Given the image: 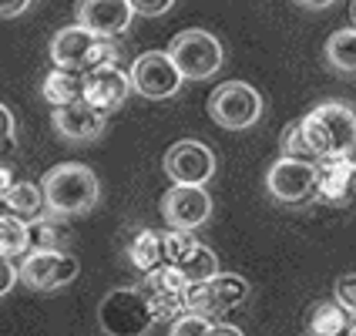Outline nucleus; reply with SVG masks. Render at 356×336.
Segmentation results:
<instances>
[{"instance_id":"4468645a","label":"nucleus","mask_w":356,"mask_h":336,"mask_svg":"<svg viewBox=\"0 0 356 336\" xmlns=\"http://www.w3.org/2000/svg\"><path fill=\"white\" fill-rule=\"evenodd\" d=\"M131 95V74H124L118 64H101L84 74V101L98 108L101 115L118 111Z\"/></svg>"},{"instance_id":"473e14b6","label":"nucleus","mask_w":356,"mask_h":336,"mask_svg":"<svg viewBox=\"0 0 356 336\" xmlns=\"http://www.w3.org/2000/svg\"><path fill=\"white\" fill-rule=\"evenodd\" d=\"M27 7H31V0H0V20L20 17Z\"/></svg>"},{"instance_id":"c9c22d12","label":"nucleus","mask_w":356,"mask_h":336,"mask_svg":"<svg viewBox=\"0 0 356 336\" xmlns=\"http://www.w3.org/2000/svg\"><path fill=\"white\" fill-rule=\"evenodd\" d=\"M299 7H309V10H326V7H333L337 0H296Z\"/></svg>"},{"instance_id":"b1692460","label":"nucleus","mask_w":356,"mask_h":336,"mask_svg":"<svg viewBox=\"0 0 356 336\" xmlns=\"http://www.w3.org/2000/svg\"><path fill=\"white\" fill-rule=\"evenodd\" d=\"M175 269L188 279V282H202V279H212L218 273V256L209 249V246H205V242H202L195 253L185 259L181 266H175Z\"/></svg>"},{"instance_id":"9b49d317","label":"nucleus","mask_w":356,"mask_h":336,"mask_svg":"<svg viewBox=\"0 0 356 336\" xmlns=\"http://www.w3.org/2000/svg\"><path fill=\"white\" fill-rule=\"evenodd\" d=\"M165 175L172 178L175 185H209L212 175H216V155L209 145H202L195 138L175 141L168 152H165V161H161Z\"/></svg>"},{"instance_id":"20e7f679","label":"nucleus","mask_w":356,"mask_h":336,"mask_svg":"<svg viewBox=\"0 0 356 336\" xmlns=\"http://www.w3.org/2000/svg\"><path fill=\"white\" fill-rule=\"evenodd\" d=\"M98 326L104 336H145L155 326L152 303L141 286H118L98 303Z\"/></svg>"},{"instance_id":"393cba45","label":"nucleus","mask_w":356,"mask_h":336,"mask_svg":"<svg viewBox=\"0 0 356 336\" xmlns=\"http://www.w3.org/2000/svg\"><path fill=\"white\" fill-rule=\"evenodd\" d=\"M60 216H40L38 222H31V242H34V249H60L67 239H71V232L64 229L58 222Z\"/></svg>"},{"instance_id":"bb28decb","label":"nucleus","mask_w":356,"mask_h":336,"mask_svg":"<svg viewBox=\"0 0 356 336\" xmlns=\"http://www.w3.org/2000/svg\"><path fill=\"white\" fill-rule=\"evenodd\" d=\"M212 326H216V319L202 317V313H192V310H181V313L172 319L168 336H212Z\"/></svg>"},{"instance_id":"dca6fc26","label":"nucleus","mask_w":356,"mask_h":336,"mask_svg":"<svg viewBox=\"0 0 356 336\" xmlns=\"http://www.w3.org/2000/svg\"><path fill=\"white\" fill-rule=\"evenodd\" d=\"M51 125L64 141H95L104 135V125H108V115H101L98 108H91L88 101H71V104H60L51 111Z\"/></svg>"},{"instance_id":"cd10ccee","label":"nucleus","mask_w":356,"mask_h":336,"mask_svg":"<svg viewBox=\"0 0 356 336\" xmlns=\"http://www.w3.org/2000/svg\"><path fill=\"white\" fill-rule=\"evenodd\" d=\"M282 155H289V159H309V161H313V155H309V145H306V138H302V128H299V121L286 125V131H282Z\"/></svg>"},{"instance_id":"f257e3e1","label":"nucleus","mask_w":356,"mask_h":336,"mask_svg":"<svg viewBox=\"0 0 356 336\" xmlns=\"http://www.w3.org/2000/svg\"><path fill=\"white\" fill-rule=\"evenodd\" d=\"M299 128L313 161L356 152V111L346 101H319L309 115L299 118Z\"/></svg>"},{"instance_id":"6ab92c4d","label":"nucleus","mask_w":356,"mask_h":336,"mask_svg":"<svg viewBox=\"0 0 356 336\" xmlns=\"http://www.w3.org/2000/svg\"><path fill=\"white\" fill-rule=\"evenodd\" d=\"M40 95L51 108H60V104H71V101L84 98V74L78 71H64V67H54L44 84H40Z\"/></svg>"},{"instance_id":"f3484780","label":"nucleus","mask_w":356,"mask_h":336,"mask_svg":"<svg viewBox=\"0 0 356 336\" xmlns=\"http://www.w3.org/2000/svg\"><path fill=\"white\" fill-rule=\"evenodd\" d=\"M316 198L330 205H346L356 198V159L353 155H337V159L316 161Z\"/></svg>"},{"instance_id":"2f4dec72","label":"nucleus","mask_w":356,"mask_h":336,"mask_svg":"<svg viewBox=\"0 0 356 336\" xmlns=\"http://www.w3.org/2000/svg\"><path fill=\"white\" fill-rule=\"evenodd\" d=\"M14 128H17V121H14V115H10V108L0 101V148L14 141Z\"/></svg>"},{"instance_id":"f03ea898","label":"nucleus","mask_w":356,"mask_h":336,"mask_svg":"<svg viewBox=\"0 0 356 336\" xmlns=\"http://www.w3.org/2000/svg\"><path fill=\"white\" fill-rule=\"evenodd\" d=\"M40 189H44L47 212L60 218L84 216V212H91L98 205L101 198L98 175L88 165H78V161H64V165L47 168L44 178H40Z\"/></svg>"},{"instance_id":"9d476101","label":"nucleus","mask_w":356,"mask_h":336,"mask_svg":"<svg viewBox=\"0 0 356 336\" xmlns=\"http://www.w3.org/2000/svg\"><path fill=\"white\" fill-rule=\"evenodd\" d=\"M181 81L185 78H181V71L175 67L168 51H145L131 64V91H138L148 101L175 98Z\"/></svg>"},{"instance_id":"39448f33","label":"nucleus","mask_w":356,"mask_h":336,"mask_svg":"<svg viewBox=\"0 0 356 336\" xmlns=\"http://www.w3.org/2000/svg\"><path fill=\"white\" fill-rule=\"evenodd\" d=\"M249 282L238 276V273H216L212 279H202V282H188L185 289V310L202 313L209 319H218L225 313L238 310L245 299H249Z\"/></svg>"},{"instance_id":"c85d7f7f","label":"nucleus","mask_w":356,"mask_h":336,"mask_svg":"<svg viewBox=\"0 0 356 336\" xmlns=\"http://www.w3.org/2000/svg\"><path fill=\"white\" fill-rule=\"evenodd\" d=\"M333 296L343 310H350L356 317V273H346V276L337 279V286H333Z\"/></svg>"},{"instance_id":"7c9ffc66","label":"nucleus","mask_w":356,"mask_h":336,"mask_svg":"<svg viewBox=\"0 0 356 336\" xmlns=\"http://www.w3.org/2000/svg\"><path fill=\"white\" fill-rule=\"evenodd\" d=\"M17 282H20L17 266H14L7 256H0V296H7V293H10Z\"/></svg>"},{"instance_id":"a878e982","label":"nucleus","mask_w":356,"mask_h":336,"mask_svg":"<svg viewBox=\"0 0 356 336\" xmlns=\"http://www.w3.org/2000/svg\"><path fill=\"white\" fill-rule=\"evenodd\" d=\"M161 236H165V262H168V266H181V262L202 246L195 239V232H188V229H168V232H161Z\"/></svg>"},{"instance_id":"4be33fe9","label":"nucleus","mask_w":356,"mask_h":336,"mask_svg":"<svg viewBox=\"0 0 356 336\" xmlns=\"http://www.w3.org/2000/svg\"><path fill=\"white\" fill-rule=\"evenodd\" d=\"M326 64L339 71V74H356V27H343V31H333L326 47Z\"/></svg>"},{"instance_id":"e433bc0d","label":"nucleus","mask_w":356,"mask_h":336,"mask_svg":"<svg viewBox=\"0 0 356 336\" xmlns=\"http://www.w3.org/2000/svg\"><path fill=\"white\" fill-rule=\"evenodd\" d=\"M350 17H353V24H356V0H353V7H350Z\"/></svg>"},{"instance_id":"c756f323","label":"nucleus","mask_w":356,"mask_h":336,"mask_svg":"<svg viewBox=\"0 0 356 336\" xmlns=\"http://www.w3.org/2000/svg\"><path fill=\"white\" fill-rule=\"evenodd\" d=\"M175 7V0H131V10L141 17H161Z\"/></svg>"},{"instance_id":"f8f14e48","label":"nucleus","mask_w":356,"mask_h":336,"mask_svg":"<svg viewBox=\"0 0 356 336\" xmlns=\"http://www.w3.org/2000/svg\"><path fill=\"white\" fill-rule=\"evenodd\" d=\"M161 218L168 222V229H188L195 232L198 225H205L212 218V195L205 192V185H175L161 195Z\"/></svg>"},{"instance_id":"a211bd4d","label":"nucleus","mask_w":356,"mask_h":336,"mask_svg":"<svg viewBox=\"0 0 356 336\" xmlns=\"http://www.w3.org/2000/svg\"><path fill=\"white\" fill-rule=\"evenodd\" d=\"M3 205H7L10 216L24 218V222H38V218L47 212V202H44L40 182H27V178H24V182H14V185L7 189Z\"/></svg>"},{"instance_id":"423d86ee","label":"nucleus","mask_w":356,"mask_h":336,"mask_svg":"<svg viewBox=\"0 0 356 336\" xmlns=\"http://www.w3.org/2000/svg\"><path fill=\"white\" fill-rule=\"evenodd\" d=\"M168 54L175 61V67L181 71L185 81H209L212 74H218L225 51L218 44L216 34L209 31H181L172 38L168 44Z\"/></svg>"},{"instance_id":"6e6552de","label":"nucleus","mask_w":356,"mask_h":336,"mask_svg":"<svg viewBox=\"0 0 356 336\" xmlns=\"http://www.w3.org/2000/svg\"><path fill=\"white\" fill-rule=\"evenodd\" d=\"M20 282L27 289H38V293H54L71 286L81 273L78 256L64 253V249H31L24 262L17 266Z\"/></svg>"},{"instance_id":"7ed1b4c3","label":"nucleus","mask_w":356,"mask_h":336,"mask_svg":"<svg viewBox=\"0 0 356 336\" xmlns=\"http://www.w3.org/2000/svg\"><path fill=\"white\" fill-rule=\"evenodd\" d=\"M121 51L115 38H98L91 34L88 27H60L58 34L51 38V61L54 67H64V71H78V74H88L101 64H118Z\"/></svg>"},{"instance_id":"f704fd0d","label":"nucleus","mask_w":356,"mask_h":336,"mask_svg":"<svg viewBox=\"0 0 356 336\" xmlns=\"http://www.w3.org/2000/svg\"><path fill=\"white\" fill-rule=\"evenodd\" d=\"M14 185V175H10V168L7 165H0V198L7 195V189Z\"/></svg>"},{"instance_id":"4c0bfd02","label":"nucleus","mask_w":356,"mask_h":336,"mask_svg":"<svg viewBox=\"0 0 356 336\" xmlns=\"http://www.w3.org/2000/svg\"><path fill=\"white\" fill-rule=\"evenodd\" d=\"M346 336H356V326H353V330H350V333H346Z\"/></svg>"},{"instance_id":"ddd939ff","label":"nucleus","mask_w":356,"mask_h":336,"mask_svg":"<svg viewBox=\"0 0 356 336\" xmlns=\"http://www.w3.org/2000/svg\"><path fill=\"white\" fill-rule=\"evenodd\" d=\"M145 296L152 303V313H155V323L159 319H172L185 310V289H188V279L178 273L175 266H168V262H161L159 269H152V273H145Z\"/></svg>"},{"instance_id":"aec40b11","label":"nucleus","mask_w":356,"mask_h":336,"mask_svg":"<svg viewBox=\"0 0 356 336\" xmlns=\"http://www.w3.org/2000/svg\"><path fill=\"white\" fill-rule=\"evenodd\" d=\"M356 326V317L350 310H343L337 299L319 303L309 313V333L313 336H346Z\"/></svg>"},{"instance_id":"1a4fd4ad","label":"nucleus","mask_w":356,"mask_h":336,"mask_svg":"<svg viewBox=\"0 0 356 336\" xmlns=\"http://www.w3.org/2000/svg\"><path fill=\"white\" fill-rule=\"evenodd\" d=\"M316 161L309 159H289L282 155L279 161H273V168L266 172V189L276 202L286 205H302L309 198H316Z\"/></svg>"},{"instance_id":"412c9836","label":"nucleus","mask_w":356,"mask_h":336,"mask_svg":"<svg viewBox=\"0 0 356 336\" xmlns=\"http://www.w3.org/2000/svg\"><path fill=\"white\" fill-rule=\"evenodd\" d=\"M128 259L141 273L159 269L161 262H165V236H161L159 229H141L138 236L131 239V246H128Z\"/></svg>"},{"instance_id":"5701e85b","label":"nucleus","mask_w":356,"mask_h":336,"mask_svg":"<svg viewBox=\"0 0 356 336\" xmlns=\"http://www.w3.org/2000/svg\"><path fill=\"white\" fill-rule=\"evenodd\" d=\"M31 222L3 212L0 216V256L14 259V256H27L31 253Z\"/></svg>"},{"instance_id":"72a5a7b5","label":"nucleus","mask_w":356,"mask_h":336,"mask_svg":"<svg viewBox=\"0 0 356 336\" xmlns=\"http://www.w3.org/2000/svg\"><path fill=\"white\" fill-rule=\"evenodd\" d=\"M212 336H245L238 326H229V323H216L212 326Z\"/></svg>"},{"instance_id":"2eb2a0df","label":"nucleus","mask_w":356,"mask_h":336,"mask_svg":"<svg viewBox=\"0 0 356 336\" xmlns=\"http://www.w3.org/2000/svg\"><path fill=\"white\" fill-rule=\"evenodd\" d=\"M74 17L81 27H88L98 38H118L131 27V0H78Z\"/></svg>"},{"instance_id":"0eeeda50","label":"nucleus","mask_w":356,"mask_h":336,"mask_svg":"<svg viewBox=\"0 0 356 336\" xmlns=\"http://www.w3.org/2000/svg\"><path fill=\"white\" fill-rule=\"evenodd\" d=\"M259 115H262V95L245 81H225L209 98V118L218 128L245 131L259 121Z\"/></svg>"}]
</instances>
